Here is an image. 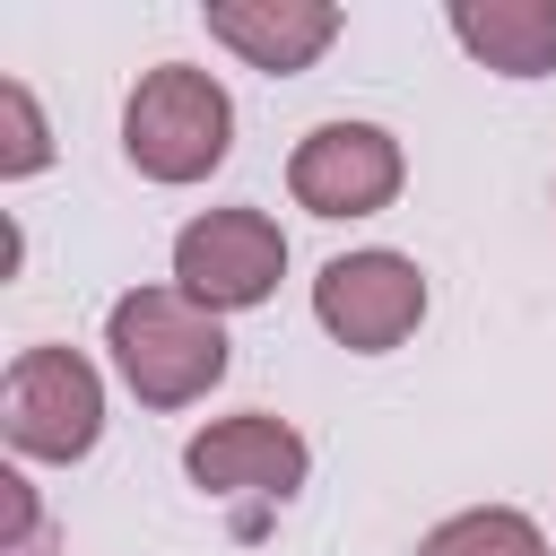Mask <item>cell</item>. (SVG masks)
<instances>
[{
  "mask_svg": "<svg viewBox=\"0 0 556 556\" xmlns=\"http://www.w3.org/2000/svg\"><path fill=\"white\" fill-rule=\"evenodd\" d=\"M43 165H52V130L35 113V87L0 78V174L17 182V174H43Z\"/></svg>",
  "mask_w": 556,
  "mask_h": 556,
  "instance_id": "11",
  "label": "cell"
},
{
  "mask_svg": "<svg viewBox=\"0 0 556 556\" xmlns=\"http://www.w3.org/2000/svg\"><path fill=\"white\" fill-rule=\"evenodd\" d=\"M104 348L139 408H191L226 382V321L182 287H130L104 313Z\"/></svg>",
  "mask_w": 556,
  "mask_h": 556,
  "instance_id": "1",
  "label": "cell"
},
{
  "mask_svg": "<svg viewBox=\"0 0 556 556\" xmlns=\"http://www.w3.org/2000/svg\"><path fill=\"white\" fill-rule=\"evenodd\" d=\"M400 182H408V156L382 122H321L287 156V191L313 217H374L400 200Z\"/></svg>",
  "mask_w": 556,
  "mask_h": 556,
  "instance_id": "6",
  "label": "cell"
},
{
  "mask_svg": "<svg viewBox=\"0 0 556 556\" xmlns=\"http://www.w3.org/2000/svg\"><path fill=\"white\" fill-rule=\"evenodd\" d=\"M417 556H547V539H539V521L513 513V504H469V513L434 521V530L417 539Z\"/></svg>",
  "mask_w": 556,
  "mask_h": 556,
  "instance_id": "10",
  "label": "cell"
},
{
  "mask_svg": "<svg viewBox=\"0 0 556 556\" xmlns=\"http://www.w3.org/2000/svg\"><path fill=\"white\" fill-rule=\"evenodd\" d=\"M278 269H287V235H278L269 208H200L174 235V287L191 304H208L217 321L269 304L278 295Z\"/></svg>",
  "mask_w": 556,
  "mask_h": 556,
  "instance_id": "4",
  "label": "cell"
},
{
  "mask_svg": "<svg viewBox=\"0 0 556 556\" xmlns=\"http://www.w3.org/2000/svg\"><path fill=\"white\" fill-rule=\"evenodd\" d=\"M452 35L469 61L504 70V78H547L556 70V0H460Z\"/></svg>",
  "mask_w": 556,
  "mask_h": 556,
  "instance_id": "9",
  "label": "cell"
},
{
  "mask_svg": "<svg viewBox=\"0 0 556 556\" xmlns=\"http://www.w3.org/2000/svg\"><path fill=\"white\" fill-rule=\"evenodd\" d=\"M182 469H191V486H208V495H295L304 486V469H313V443L287 426V417H269V408H243V417H217V426H200L191 443H182Z\"/></svg>",
  "mask_w": 556,
  "mask_h": 556,
  "instance_id": "7",
  "label": "cell"
},
{
  "mask_svg": "<svg viewBox=\"0 0 556 556\" xmlns=\"http://www.w3.org/2000/svg\"><path fill=\"white\" fill-rule=\"evenodd\" d=\"M235 148V96L191 70V61H156L130 104H122V156L148 174V182H200L217 174Z\"/></svg>",
  "mask_w": 556,
  "mask_h": 556,
  "instance_id": "2",
  "label": "cell"
},
{
  "mask_svg": "<svg viewBox=\"0 0 556 556\" xmlns=\"http://www.w3.org/2000/svg\"><path fill=\"white\" fill-rule=\"evenodd\" d=\"M0 426L26 460H87L104 434V374L78 348H26L0 382Z\"/></svg>",
  "mask_w": 556,
  "mask_h": 556,
  "instance_id": "3",
  "label": "cell"
},
{
  "mask_svg": "<svg viewBox=\"0 0 556 556\" xmlns=\"http://www.w3.org/2000/svg\"><path fill=\"white\" fill-rule=\"evenodd\" d=\"M208 35L226 52H243L252 70L287 78V70H313L339 35V9L330 0H208Z\"/></svg>",
  "mask_w": 556,
  "mask_h": 556,
  "instance_id": "8",
  "label": "cell"
},
{
  "mask_svg": "<svg viewBox=\"0 0 556 556\" xmlns=\"http://www.w3.org/2000/svg\"><path fill=\"white\" fill-rule=\"evenodd\" d=\"M313 321L339 339V348H356V356H382V348H400L417 321H426V269L408 261V252H339V261H321V278H313Z\"/></svg>",
  "mask_w": 556,
  "mask_h": 556,
  "instance_id": "5",
  "label": "cell"
}]
</instances>
